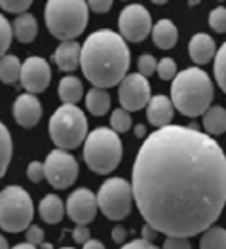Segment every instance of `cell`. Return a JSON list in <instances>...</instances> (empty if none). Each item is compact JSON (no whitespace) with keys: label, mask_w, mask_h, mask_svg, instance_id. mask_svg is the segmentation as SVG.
Listing matches in <instances>:
<instances>
[{"label":"cell","mask_w":226,"mask_h":249,"mask_svg":"<svg viewBox=\"0 0 226 249\" xmlns=\"http://www.w3.org/2000/svg\"><path fill=\"white\" fill-rule=\"evenodd\" d=\"M131 187L144 223L165 236L206 232L226 204V156L196 125L152 131L137 152Z\"/></svg>","instance_id":"cell-1"},{"label":"cell","mask_w":226,"mask_h":249,"mask_svg":"<svg viewBox=\"0 0 226 249\" xmlns=\"http://www.w3.org/2000/svg\"><path fill=\"white\" fill-rule=\"evenodd\" d=\"M129 50L122 35L101 29L89 35L82 46L84 76L95 88H112L120 86L129 69Z\"/></svg>","instance_id":"cell-2"},{"label":"cell","mask_w":226,"mask_h":249,"mask_svg":"<svg viewBox=\"0 0 226 249\" xmlns=\"http://www.w3.org/2000/svg\"><path fill=\"white\" fill-rule=\"evenodd\" d=\"M215 97V88L206 71L190 67L181 71L171 84V101L175 108L188 118L206 114Z\"/></svg>","instance_id":"cell-3"},{"label":"cell","mask_w":226,"mask_h":249,"mask_svg":"<svg viewBox=\"0 0 226 249\" xmlns=\"http://www.w3.org/2000/svg\"><path fill=\"white\" fill-rule=\"evenodd\" d=\"M87 0H48L44 19L48 31L59 40H74L87 25Z\"/></svg>","instance_id":"cell-4"},{"label":"cell","mask_w":226,"mask_h":249,"mask_svg":"<svg viewBox=\"0 0 226 249\" xmlns=\"http://www.w3.org/2000/svg\"><path fill=\"white\" fill-rule=\"evenodd\" d=\"M84 160L97 175L114 171L122 160V141L112 127H97L84 141Z\"/></svg>","instance_id":"cell-5"},{"label":"cell","mask_w":226,"mask_h":249,"mask_svg":"<svg viewBox=\"0 0 226 249\" xmlns=\"http://www.w3.org/2000/svg\"><path fill=\"white\" fill-rule=\"evenodd\" d=\"M87 120L76 105L63 103L50 118V137L63 150H72L87 139Z\"/></svg>","instance_id":"cell-6"},{"label":"cell","mask_w":226,"mask_h":249,"mask_svg":"<svg viewBox=\"0 0 226 249\" xmlns=\"http://www.w3.org/2000/svg\"><path fill=\"white\" fill-rule=\"evenodd\" d=\"M35 206L25 188L10 185L0 194V227L4 232H23L31 227Z\"/></svg>","instance_id":"cell-7"},{"label":"cell","mask_w":226,"mask_h":249,"mask_svg":"<svg viewBox=\"0 0 226 249\" xmlns=\"http://www.w3.org/2000/svg\"><path fill=\"white\" fill-rule=\"evenodd\" d=\"M97 200H99V209L103 211L106 219L122 221L123 217H127V213L131 211V204L135 202L133 187L122 177L106 179L97 192Z\"/></svg>","instance_id":"cell-8"},{"label":"cell","mask_w":226,"mask_h":249,"mask_svg":"<svg viewBox=\"0 0 226 249\" xmlns=\"http://www.w3.org/2000/svg\"><path fill=\"white\" fill-rule=\"evenodd\" d=\"M46 166V179L50 181V185L55 188H67L70 187L76 177H78V162L72 154H69L67 150L57 148L52 150L44 162Z\"/></svg>","instance_id":"cell-9"},{"label":"cell","mask_w":226,"mask_h":249,"mask_svg":"<svg viewBox=\"0 0 226 249\" xmlns=\"http://www.w3.org/2000/svg\"><path fill=\"white\" fill-rule=\"evenodd\" d=\"M118 29L125 40L143 42L152 33V19L143 4H129L120 12Z\"/></svg>","instance_id":"cell-10"},{"label":"cell","mask_w":226,"mask_h":249,"mask_svg":"<svg viewBox=\"0 0 226 249\" xmlns=\"http://www.w3.org/2000/svg\"><path fill=\"white\" fill-rule=\"evenodd\" d=\"M118 99L125 110H141L150 103V84L141 72L127 74L120 82L118 88Z\"/></svg>","instance_id":"cell-11"},{"label":"cell","mask_w":226,"mask_h":249,"mask_svg":"<svg viewBox=\"0 0 226 249\" xmlns=\"http://www.w3.org/2000/svg\"><path fill=\"white\" fill-rule=\"evenodd\" d=\"M52 80V69L42 57H27L21 67V84L29 93H42Z\"/></svg>","instance_id":"cell-12"},{"label":"cell","mask_w":226,"mask_h":249,"mask_svg":"<svg viewBox=\"0 0 226 249\" xmlns=\"http://www.w3.org/2000/svg\"><path fill=\"white\" fill-rule=\"evenodd\" d=\"M99 208L97 196L89 188H78L74 190L67 200V213L76 225H89Z\"/></svg>","instance_id":"cell-13"},{"label":"cell","mask_w":226,"mask_h":249,"mask_svg":"<svg viewBox=\"0 0 226 249\" xmlns=\"http://www.w3.org/2000/svg\"><path fill=\"white\" fill-rule=\"evenodd\" d=\"M14 118L23 127H35L42 118V105L35 93H23L14 103Z\"/></svg>","instance_id":"cell-14"},{"label":"cell","mask_w":226,"mask_h":249,"mask_svg":"<svg viewBox=\"0 0 226 249\" xmlns=\"http://www.w3.org/2000/svg\"><path fill=\"white\" fill-rule=\"evenodd\" d=\"M173 101L165 95H154L150 103L146 105V118L148 122L156 127H165L171 125L173 120Z\"/></svg>","instance_id":"cell-15"},{"label":"cell","mask_w":226,"mask_h":249,"mask_svg":"<svg viewBox=\"0 0 226 249\" xmlns=\"http://www.w3.org/2000/svg\"><path fill=\"white\" fill-rule=\"evenodd\" d=\"M53 59L57 63V67L65 72H72L80 67L82 59V46L76 40H65L57 46Z\"/></svg>","instance_id":"cell-16"},{"label":"cell","mask_w":226,"mask_h":249,"mask_svg":"<svg viewBox=\"0 0 226 249\" xmlns=\"http://www.w3.org/2000/svg\"><path fill=\"white\" fill-rule=\"evenodd\" d=\"M188 52H190V59L196 63V65H206V63H209L217 55V46H215V40L209 35H206V33H196L190 38Z\"/></svg>","instance_id":"cell-17"},{"label":"cell","mask_w":226,"mask_h":249,"mask_svg":"<svg viewBox=\"0 0 226 249\" xmlns=\"http://www.w3.org/2000/svg\"><path fill=\"white\" fill-rule=\"evenodd\" d=\"M179 38V31L173 25V21L160 19L152 27V40L160 50H171Z\"/></svg>","instance_id":"cell-18"},{"label":"cell","mask_w":226,"mask_h":249,"mask_svg":"<svg viewBox=\"0 0 226 249\" xmlns=\"http://www.w3.org/2000/svg\"><path fill=\"white\" fill-rule=\"evenodd\" d=\"M38 213L48 225H57L65 215V204H63L59 196L48 194V196L42 198L40 206H38Z\"/></svg>","instance_id":"cell-19"},{"label":"cell","mask_w":226,"mask_h":249,"mask_svg":"<svg viewBox=\"0 0 226 249\" xmlns=\"http://www.w3.org/2000/svg\"><path fill=\"white\" fill-rule=\"evenodd\" d=\"M36 35H38V23L35 16L31 14L17 16V19L14 21V36L23 44H29L36 38Z\"/></svg>","instance_id":"cell-20"},{"label":"cell","mask_w":226,"mask_h":249,"mask_svg":"<svg viewBox=\"0 0 226 249\" xmlns=\"http://www.w3.org/2000/svg\"><path fill=\"white\" fill-rule=\"evenodd\" d=\"M86 107L91 114L95 116H103L106 114V110L110 108V95L104 88H91L86 95Z\"/></svg>","instance_id":"cell-21"},{"label":"cell","mask_w":226,"mask_h":249,"mask_svg":"<svg viewBox=\"0 0 226 249\" xmlns=\"http://www.w3.org/2000/svg\"><path fill=\"white\" fill-rule=\"evenodd\" d=\"M204 129L207 135H223L226 131V110L223 107H209L204 114Z\"/></svg>","instance_id":"cell-22"},{"label":"cell","mask_w":226,"mask_h":249,"mask_svg":"<svg viewBox=\"0 0 226 249\" xmlns=\"http://www.w3.org/2000/svg\"><path fill=\"white\" fill-rule=\"evenodd\" d=\"M59 99L67 105H76L82 99L84 88L80 78L76 76H65L61 82H59Z\"/></svg>","instance_id":"cell-23"},{"label":"cell","mask_w":226,"mask_h":249,"mask_svg":"<svg viewBox=\"0 0 226 249\" xmlns=\"http://www.w3.org/2000/svg\"><path fill=\"white\" fill-rule=\"evenodd\" d=\"M21 65L16 55H2L0 61V78L4 84H14L21 78Z\"/></svg>","instance_id":"cell-24"},{"label":"cell","mask_w":226,"mask_h":249,"mask_svg":"<svg viewBox=\"0 0 226 249\" xmlns=\"http://www.w3.org/2000/svg\"><path fill=\"white\" fill-rule=\"evenodd\" d=\"M200 249H226V230L209 227L200 240Z\"/></svg>","instance_id":"cell-25"},{"label":"cell","mask_w":226,"mask_h":249,"mask_svg":"<svg viewBox=\"0 0 226 249\" xmlns=\"http://www.w3.org/2000/svg\"><path fill=\"white\" fill-rule=\"evenodd\" d=\"M12 152H14V145H12L10 129L2 124L0 125V175H6V169L12 160Z\"/></svg>","instance_id":"cell-26"},{"label":"cell","mask_w":226,"mask_h":249,"mask_svg":"<svg viewBox=\"0 0 226 249\" xmlns=\"http://www.w3.org/2000/svg\"><path fill=\"white\" fill-rule=\"evenodd\" d=\"M213 71H215V80L219 84V88L226 93V42L219 48V52L215 55Z\"/></svg>","instance_id":"cell-27"},{"label":"cell","mask_w":226,"mask_h":249,"mask_svg":"<svg viewBox=\"0 0 226 249\" xmlns=\"http://www.w3.org/2000/svg\"><path fill=\"white\" fill-rule=\"evenodd\" d=\"M110 125H112V129H114L116 133H125V131L131 127L129 110H125V108H116V110H112Z\"/></svg>","instance_id":"cell-28"},{"label":"cell","mask_w":226,"mask_h":249,"mask_svg":"<svg viewBox=\"0 0 226 249\" xmlns=\"http://www.w3.org/2000/svg\"><path fill=\"white\" fill-rule=\"evenodd\" d=\"M209 25L215 33H226V8L219 6L215 10H211L209 14Z\"/></svg>","instance_id":"cell-29"},{"label":"cell","mask_w":226,"mask_h":249,"mask_svg":"<svg viewBox=\"0 0 226 249\" xmlns=\"http://www.w3.org/2000/svg\"><path fill=\"white\" fill-rule=\"evenodd\" d=\"M12 36H14V25H10L6 18H0V52H2V55H6V50L12 44Z\"/></svg>","instance_id":"cell-30"},{"label":"cell","mask_w":226,"mask_h":249,"mask_svg":"<svg viewBox=\"0 0 226 249\" xmlns=\"http://www.w3.org/2000/svg\"><path fill=\"white\" fill-rule=\"evenodd\" d=\"M175 72H177V63L173 61L171 57L160 59V63H158V74H160L162 80H173L177 76Z\"/></svg>","instance_id":"cell-31"},{"label":"cell","mask_w":226,"mask_h":249,"mask_svg":"<svg viewBox=\"0 0 226 249\" xmlns=\"http://www.w3.org/2000/svg\"><path fill=\"white\" fill-rule=\"evenodd\" d=\"M33 4V0H0V6L4 12L8 14H23L29 6Z\"/></svg>","instance_id":"cell-32"},{"label":"cell","mask_w":226,"mask_h":249,"mask_svg":"<svg viewBox=\"0 0 226 249\" xmlns=\"http://www.w3.org/2000/svg\"><path fill=\"white\" fill-rule=\"evenodd\" d=\"M137 67H139V72L143 74V76H152L156 71H158V63H156V59L152 57V55H141L139 57V61H137Z\"/></svg>","instance_id":"cell-33"},{"label":"cell","mask_w":226,"mask_h":249,"mask_svg":"<svg viewBox=\"0 0 226 249\" xmlns=\"http://www.w3.org/2000/svg\"><path fill=\"white\" fill-rule=\"evenodd\" d=\"M27 177L33 183H40L42 179L46 177V166L40 164V162H31L29 167H27Z\"/></svg>","instance_id":"cell-34"},{"label":"cell","mask_w":226,"mask_h":249,"mask_svg":"<svg viewBox=\"0 0 226 249\" xmlns=\"http://www.w3.org/2000/svg\"><path fill=\"white\" fill-rule=\"evenodd\" d=\"M25 236H27V242L29 244H33V246H42L44 244V230L40 227H36V225H31L27 232H25Z\"/></svg>","instance_id":"cell-35"},{"label":"cell","mask_w":226,"mask_h":249,"mask_svg":"<svg viewBox=\"0 0 226 249\" xmlns=\"http://www.w3.org/2000/svg\"><path fill=\"white\" fill-rule=\"evenodd\" d=\"M162 249H192L188 244V238H181V236H167Z\"/></svg>","instance_id":"cell-36"},{"label":"cell","mask_w":226,"mask_h":249,"mask_svg":"<svg viewBox=\"0 0 226 249\" xmlns=\"http://www.w3.org/2000/svg\"><path fill=\"white\" fill-rule=\"evenodd\" d=\"M87 6L95 14H106L112 8V0H87Z\"/></svg>","instance_id":"cell-37"},{"label":"cell","mask_w":226,"mask_h":249,"mask_svg":"<svg viewBox=\"0 0 226 249\" xmlns=\"http://www.w3.org/2000/svg\"><path fill=\"white\" fill-rule=\"evenodd\" d=\"M72 238H74V242L76 244H86V242H89L91 238H89V230H87V225H78L76 229L72 230Z\"/></svg>","instance_id":"cell-38"},{"label":"cell","mask_w":226,"mask_h":249,"mask_svg":"<svg viewBox=\"0 0 226 249\" xmlns=\"http://www.w3.org/2000/svg\"><path fill=\"white\" fill-rule=\"evenodd\" d=\"M122 249H158L150 240H144V238H137L133 242H129L127 246H123Z\"/></svg>","instance_id":"cell-39"},{"label":"cell","mask_w":226,"mask_h":249,"mask_svg":"<svg viewBox=\"0 0 226 249\" xmlns=\"http://www.w3.org/2000/svg\"><path fill=\"white\" fill-rule=\"evenodd\" d=\"M125 236H127V232H125V229L120 227V225L112 229V240H114L116 244H123V242H125Z\"/></svg>","instance_id":"cell-40"},{"label":"cell","mask_w":226,"mask_h":249,"mask_svg":"<svg viewBox=\"0 0 226 249\" xmlns=\"http://www.w3.org/2000/svg\"><path fill=\"white\" fill-rule=\"evenodd\" d=\"M156 234H160V232L154 229V227H150L148 223H144V227H143V238L144 240H150V242H152V238H154Z\"/></svg>","instance_id":"cell-41"},{"label":"cell","mask_w":226,"mask_h":249,"mask_svg":"<svg viewBox=\"0 0 226 249\" xmlns=\"http://www.w3.org/2000/svg\"><path fill=\"white\" fill-rule=\"evenodd\" d=\"M82 249H104V246L103 242H99V240H89V242L84 244Z\"/></svg>","instance_id":"cell-42"},{"label":"cell","mask_w":226,"mask_h":249,"mask_svg":"<svg viewBox=\"0 0 226 249\" xmlns=\"http://www.w3.org/2000/svg\"><path fill=\"white\" fill-rule=\"evenodd\" d=\"M12 249H36V246L29 244V242H23V244H17L16 248H12Z\"/></svg>","instance_id":"cell-43"},{"label":"cell","mask_w":226,"mask_h":249,"mask_svg":"<svg viewBox=\"0 0 226 249\" xmlns=\"http://www.w3.org/2000/svg\"><path fill=\"white\" fill-rule=\"evenodd\" d=\"M135 135H137V137H143V135H144V125H137V127H135Z\"/></svg>","instance_id":"cell-44"},{"label":"cell","mask_w":226,"mask_h":249,"mask_svg":"<svg viewBox=\"0 0 226 249\" xmlns=\"http://www.w3.org/2000/svg\"><path fill=\"white\" fill-rule=\"evenodd\" d=\"M0 249H10V248H8V242H6V238H4V236L0 238Z\"/></svg>","instance_id":"cell-45"},{"label":"cell","mask_w":226,"mask_h":249,"mask_svg":"<svg viewBox=\"0 0 226 249\" xmlns=\"http://www.w3.org/2000/svg\"><path fill=\"white\" fill-rule=\"evenodd\" d=\"M152 2H154V4H158V6H162V4H165L167 0H152Z\"/></svg>","instance_id":"cell-46"},{"label":"cell","mask_w":226,"mask_h":249,"mask_svg":"<svg viewBox=\"0 0 226 249\" xmlns=\"http://www.w3.org/2000/svg\"><path fill=\"white\" fill-rule=\"evenodd\" d=\"M42 249H53V248H52L50 244H42Z\"/></svg>","instance_id":"cell-47"},{"label":"cell","mask_w":226,"mask_h":249,"mask_svg":"<svg viewBox=\"0 0 226 249\" xmlns=\"http://www.w3.org/2000/svg\"><path fill=\"white\" fill-rule=\"evenodd\" d=\"M63 249H72V248H63Z\"/></svg>","instance_id":"cell-48"},{"label":"cell","mask_w":226,"mask_h":249,"mask_svg":"<svg viewBox=\"0 0 226 249\" xmlns=\"http://www.w3.org/2000/svg\"><path fill=\"white\" fill-rule=\"evenodd\" d=\"M219 2H223V0H219Z\"/></svg>","instance_id":"cell-49"}]
</instances>
